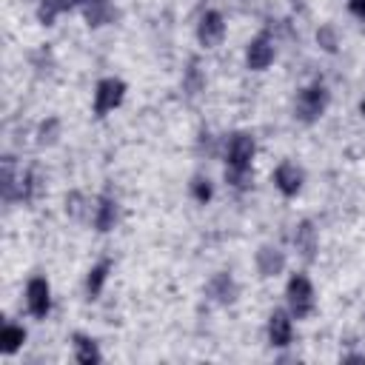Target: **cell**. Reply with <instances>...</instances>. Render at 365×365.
<instances>
[{"label": "cell", "instance_id": "obj_1", "mask_svg": "<svg viewBox=\"0 0 365 365\" xmlns=\"http://www.w3.org/2000/svg\"><path fill=\"white\" fill-rule=\"evenodd\" d=\"M254 137L245 134V131H237L228 137L225 143V180L237 188L245 185L248 174H251V160H254Z\"/></svg>", "mask_w": 365, "mask_h": 365}, {"label": "cell", "instance_id": "obj_2", "mask_svg": "<svg viewBox=\"0 0 365 365\" xmlns=\"http://www.w3.org/2000/svg\"><path fill=\"white\" fill-rule=\"evenodd\" d=\"M285 297H288V308L297 319H305L311 317L314 305H317V294H314V285L305 274H294L288 279V288H285Z\"/></svg>", "mask_w": 365, "mask_h": 365}, {"label": "cell", "instance_id": "obj_3", "mask_svg": "<svg viewBox=\"0 0 365 365\" xmlns=\"http://www.w3.org/2000/svg\"><path fill=\"white\" fill-rule=\"evenodd\" d=\"M325 106H328V88L322 83H311V86H305L297 94L294 111H297V120L299 123H317L322 117Z\"/></svg>", "mask_w": 365, "mask_h": 365}, {"label": "cell", "instance_id": "obj_4", "mask_svg": "<svg viewBox=\"0 0 365 365\" xmlns=\"http://www.w3.org/2000/svg\"><path fill=\"white\" fill-rule=\"evenodd\" d=\"M125 97V83L117 80V77H106L97 83V91H94V114L97 117H106L108 111H114Z\"/></svg>", "mask_w": 365, "mask_h": 365}, {"label": "cell", "instance_id": "obj_5", "mask_svg": "<svg viewBox=\"0 0 365 365\" xmlns=\"http://www.w3.org/2000/svg\"><path fill=\"white\" fill-rule=\"evenodd\" d=\"M222 37H225V20H222L220 11L208 9V11L200 17V23H197V40H200L205 48H214V46L222 43Z\"/></svg>", "mask_w": 365, "mask_h": 365}, {"label": "cell", "instance_id": "obj_6", "mask_svg": "<svg viewBox=\"0 0 365 365\" xmlns=\"http://www.w3.org/2000/svg\"><path fill=\"white\" fill-rule=\"evenodd\" d=\"M245 63H248L251 71H265V68L274 63V40H271L265 31L257 34V37L248 43V48H245Z\"/></svg>", "mask_w": 365, "mask_h": 365}, {"label": "cell", "instance_id": "obj_7", "mask_svg": "<svg viewBox=\"0 0 365 365\" xmlns=\"http://www.w3.org/2000/svg\"><path fill=\"white\" fill-rule=\"evenodd\" d=\"M26 305L29 311L43 319L48 311H51V291H48V282L43 277H31L29 285H26Z\"/></svg>", "mask_w": 365, "mask_h": 365}, {"label": "cell", "instance_id": "obj_8", "mask_svg": "<svg viewBox=\"0 0 365 365\" xmlns=\"http://www.w3.org/2000/svg\"><path fill=\"white\" fill-rule=\"evenodd\" d=\"M274 185L285 194V197H294L299 188H302V168H297V163H279L277 171H274Z\"/></svg>", "mask_w": 365, "mask_h": 365}, {"label": "cell", "instance_id": "obj_9", "mask_svg": "<svg viewBox=\"0 0 365 365\" xmlns=\"http://www.w3.org/2000/svg\"><path fill=\"white\" fill-rule=\"evenodd\" d=\"M291 336H294L291 317L285 311H274L268 317V342L274 348H285V345H291Z\"/></svg>", "mask_w": 365, "mask_h": 365}, {"label": "cell", "instance_id": "obj_10", "mask_svg": "<svg viewBox=\"0 0 365 365\" xmlns=\"http://www.w3.org/2000/svg\"><path fill=\"white\" fill-rule=\"evenodd\" d=\"M205 291H208V297L214 299V302H222V305H228V302H234L237 299V282L231 279V274H214L211 279H208V285H205Z\"/></svg>", "mask_w": 365, "mask_h": 365}, {"label": "cell", "instance_id": "obj_11", "mask_svg": "<svg viewBox=\"0 0 365 365\" xmlns=\"http://www.w3.org/2000/svg\"><path fill=\"white\" fill-rule=\"evenodd\" d=\"M83 17H86V23L91 26V29H100V26H106V23H111L114 20V6H111V0H83Z\"/></svg>", "mask_w": 365, "mask_h": 365}, {"label": "cell", "instance_id": "obj_12", "mask_svg": "<svg viewBox=\"0 0 365 365\" xmlns=\"http://www.w3.org/2000/svg\"><path fill=\"white\" fill-rule=\"evenodd\" d=\"M282 268H285V254L279 248L262 245L257 251V271H259V277H277Z\"/></svg>", "mask_w": 365, "mask_h": 365}, {"label": "cell", "instance_id": "obj_13", "mask_svg": "<svg viewBox=\"0 0 365 365\" xmlns=\"http://www.w3.org/2000/svg\"><path fill=\"white\" fill-rule=\"evenodd\" d=\"M294 245H297V251H299L305 259H314V254H317V228H314L311 220H305V222L297 225V231H294Z\"/></svg>", "mask_w": 365, "mask_h": 365}, {"label": "cell", "instance_id": "obj_14", "mask_svg": "<svg viewBox=\"0 0 365 365\" xmlns=\"http://www.w3.org/2000/svg\"><path fill=\"white\" fill-rule=\"evenodd\" d=\"M94 228L97 231H111L114 222H117V200L111 197H100L97 205H94Z\"/></svg>", "mask_w": 365, "mask_h": 365}, {"label": "cell", "instance_id": "obj_15", "mask_svg": "<svg viewBox=\"0 0 365 365\" xmlns=\"http://www.w3.org/2000/svg\"><path fill=\"white\" fill-rule=\"evenodd\" d=\"M74 6H83V0H40L37 17H40L46 26H51V23L57 20V14H63V11L74 9Z\"/></svg>", "mask_w": 365, "mask_h": 365}, {"label": "cell", "instance_id": "obj_16", "mask_svg": "<svg viewBox=\"0 0 365 365\" xmlns=\"http://www.w3.org/2000/svg\"><path fill=\"white\" fill-rule=\"evenodd\" d=\"M74 359L83 362V365H91V362H100V351H97V342L86 334H74Z\"/></svg>", "mask_w": 365, "mask_h": 365}, {"label": "cell", "instance_id": "obj_17", "mask_svg": "<svg viewBox=\"0 0 365 365\" xmlns=\"http://www.w3.org/2000/svg\"><path fill=\"white\" fill-rule=\"evenodd\" d=\"M0 185H3V200L6 202H14L17 200V188H20V177L14 174V160L11 157H3V171H0Z\"/></svg>", "mask_w": 365, "mask_h": 365}, {"label": "cell", "instance_id": "obj_18", "mask_svg": "<svg viewBox=\"0 0 365 365\" xmlns=\"http://www.w3.org/2000/svg\"><path fill=\"white\" fill-rule=\"evenodd\" d=\"M23 342H26V328L6 322L3 331H0V351H3V354H14Z\"/></svg>", "mask_w": 365, "mask_h": 365}, {"label": "cell", "instance_id": "obj_19", "mask_svg": "<svg viewBox=\"0 0 365 365\" xmlns=\"http://www.w3.org/2000/svg\"><path fill=\"white\" fill-rule=\"evenodd\" d=\"M108 271H111V262H108V259L97 262V265L88 271L86 291H88V297H91V299H94V297H100V291H103V285H106V279H108Z\"/></svg>", "mask_w": 365, "mask_h": 365}, {"label": "cell", "instance_id": "obj_20", "mask_svg": "<svg viewBox=\"0 0 365 365\" xmlns=\"http://www.w3.org/2000/svg\"><path fill=\"white\" fill-rule=\"evenodd\" d=\"M57 137H60V120L48 117V120L40 125V131H37V143H40V145H54Z\"/></svg>", "mask_w": 365, "mask_h": 365}, {"label": "cell", "instance_id": "obj_21", "mask_svg": "<svg viewBox=\"0 0 365 365\" xmlns=\"http://www.w3.org/2000/svg\"><path fill=\"white\" fill-rule=\"evenodd\" d=\"M202 83H205V80H202V74H200L197 63H191V66H188V71H185V77H182V88L194 97V94H200V91H202Z\"/></svg>", "mask_w": 365, "mask_h": 365}, {"label": "cell", "instance_id": "obj_22", "mask_svg": "<svg viewBox=\"0 0 365 365\" xmlns=\"http://www.w3.org/2000/svg\"><path fill=\"white\" fill-rule=\"evenodd\" d=\"M191 194H194L197 202H208L211 194H214V188H211V182H208L205 177H194V182H191Z\"/></svg>", "mask_w": 365, "mask_h": 365}, {"label": "cell", "instance_id": "obj_23", "mask_svg": "<svg viewBox=\"0 0 365 365\" xmlns=\"http://www.w3.org/2000/svg\"><path fill=\"white\" fill-rule=\"evenodd\" d=\"M317 43L325 48V51H336V31H334V26H322L319 31H317Z\"/></svg>", "mask_w": 365, "mask_h": 365}, {"label": "cell", "instance_id": "obj_24", "mask_svg": "<svg viewBox=\"0 0 365 365\" xmlns=\"http://www.w3.org/2000/svg\"><path fill=\"white\" fill-rule=\"evenodd\" d=\"M83 194H68L66 197V211L71 214V217H80V211H83Z\"/></svg>", "mask_w": 365, "mask_h": 365}, {"label": "cell", "instance_id": "obj_25", "mask_svg": "<svg viewBox=\"0 0 365 365\" xmlns=\"http://www.w3.org/2000/svg\"><path fill=\"white\" fill-rule=\"evenodd\" d=\"M348 9H351V14H354L356 20L365 23V0H348Z\"/></svg>", "mask_w": 365, "mask_h": 365}, {"label": "cell", "instance_id": "obj_26", "mask_svg": "<svg viewBox=\"0 0 365 365\" xmlns=\"http://www.w3.org/2000/svg\"><path fill=\"white\" fill-rule=\"evenodd\" d=\"M359 108H362V114H365V100H362V106H359Z\"/></svg>", "mask_w": 365, "mask_h": 365}]
</instances>
